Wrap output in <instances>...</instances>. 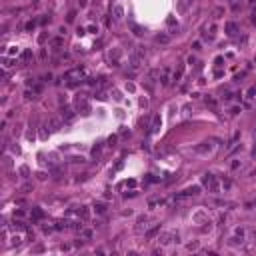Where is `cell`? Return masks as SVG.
<instances>
[{
	"instance_id": "17",
	"label": "cell",
	"mask_w": 256,
	"mask_h": 256,
	"mask_svg": "<svg viewBox=\"0 0 256 256\" xmlns=\"http://www.w3.org/2000/svg\"><path fill=\"white\" fill-rule=\"evenodd\" d=\"M94 208H96V212H98V214H104V212H106V206H104V204H94Z\"/></svg>"
},
{
	"instance_id": "31",
	"label": "cell",
	"mask_w": 256,
	"mask_h": 256,
	"mask_svg": "<svg viewBox=\"0 0 256 256\" xmlns=\"http://www.w3.org/2000/svg\"><path fill=\"white\" fill-rule=\"evenodd\" d=\"M72 228H74V230H82V224H80V222H74Z\"/></svg>"
},
{
	"instance_id": "34",
	"label": "cell",
	"mask_w": 256,
	"mask_h": 256,
	"mask_svg": "<svg viewBox=\"0 0 256 256\" xmlns=\"http://www.w3.org/2000/svg\"><path fill=\"white\" fill-rule=\"evenodd\" d=\"M74 16H76V12H70V14H68V22H72V20H74Z\"/></svg>"
},
{
	"instance_id": "6",
	"label": "cell",
	"mask_w": 256,
	"mask_h": 256,
	"mask_svg": "<svg viewBox=\"0 0 256 256\" xmlns=\"http://www.w3.org/2000/svg\"><path fill=\"white\" fill-rule=\"evenodd\" d=\"M160 126H162V120H160V116H154V120H152V126H150V134H156V132H160Z\"/></svg>"
},
{
	"instance_id": "9",
	"label": "cell",
	"mask_w": 256,
	"mask_h": 256,
	"mask_svg": "<svg viewBox=\"0 0 256 256\" xmlns=\"http://www.w3.org/2000/svg\"><path fill=\"white\" fill-rule=\"evenodd\" d=\"M146 222H148V218H146V216H140V218H138V224H136V232L146 230V226H148Z\"/></svg>"
},
{
	"instance_id": "7",
	"label": "cell",
	"mask_w": 256,
	"mask_h": 256,
	"mask_svg": "<svg viewBox=\"0 0 256 256\" xmlns=\"http://www.w3.org/2000/svg\"><path fill=\"white\" fill-rule=\"evenodd\" d=\"M48 128H50L52 132H58V130L62 128V122H60L58 118H50V120H48Z\"/></svg>"
},
{
	"instance_id": "1",
	"label": "cell",
	"mask_w": 256,
	"mask_h": 256,
	"mask_svg": "<svg viewBox=\"0 0 256 256\" xmlns=\"http://www.w3.org/2000/svg\"><path fill=\"white\" fill-rule=\"evenodd\" d=\"M202 182H204V186H208L210 192H218L220 190V184H218L216 176H212V174H204L202 176Z\"/></svg>"
},
{
	"instance_id": "32",
	"label": "cell",
	"mask_w": 256,
	"mask_h": 256,
	"mask_svg": "<svg viewBox=\"0 0 256 256\" xmlns=\"http://www.w3.org/2000/svg\"><path fill=\"white\" fill-rule=\"evenodd\" d=\"M198 248V242H192V244H188V250H196Z\"/></svg>"
},
{
	"instance_id": "4",
	"label": "cell",
	"mask_w": 256,
	"mask_h": 256,
	"mask_svg": "<svg viewBox=\"0 0 256 256\" xmlns=\"http://www.w3.org/2000/svg\"><path fill=\"white\" fill-rule=\"evenodd\" d=\"M200 194V186H190V188H186L184 192H180L176 198L180 200V198H186V196H198Z\"/></svg>"
},
{
	"instance_id": "35",
	"label": "cell",
	"mask_w": 256,
	"mask_h": 256,
	"mask_svg": "<svg viewBox=\"0 0 256 256\" xmlns=\"http://www.w3.org/2000/svg\"><path fill=\"white\" fill-rule=\"evenodd\" d=\"M20 174H24V176H26V174H28V168H26V166H22V168H20Z\"/></svg>"
},
{
	"instance_id": "13",
	"label": "cell",
	"mask_w": 256,
	"mask_h": 256,
	"mask_svg": "<svg viewBox=\"0 0 256 256\" xmlns=\"http://www.w3.org/2000/svg\"><path fill=\"white\" fill-rule=\"evenodd\" d=\"M156 42L158 44H168L170 42V34H158V36H156Z\"/></svg>"
},
{
	"instance_id": "30",
	"label": "cell",
	"mask_w": 256,
	"mask_h": 256,
	"mask_svg": "<svg viewBox=\"0 0 256 256\" xmlns=\"http://www.w3.org/2000/svg\"><path fill=\"white\" fill-rule=\"evenodd\" d=\"M28 190H32V184H24L22 186V192H28Z\"/></svg>"
},
{
	"instance_id": "33",
	"label": "cell",
	"mask_w": 256,
	"mask_h": 256,
	"mask_svg": "<svg viewBox=\"0 0 256 256\" xmlns=\"http://www.w3.org/2000/svg\"><path fill=\"white\" fill-rule=\"evenodd\" d=\"M30 56H32V54H30V50H26V52H24V54H22V58H24V60H28V58H30Z\"/></svg>"
},
{
	"instance_id": "12",
	"label": "cell",
	"mask_w": 256,
	"mask_h": 256,
	"mask_svg": "<svg viewBox=\"0 0 256 256\" xmlns=\"http://www.w3.org/2000/svg\"><path fill=\"white\" fill-rule=\"evenodd\" d=\"M62 118L64 120H72L74 118V110L72 108H62Z\"/></svg>"
},
{
	"instance_id": "23",
	"label": "cell",
	"mask_w": 256,
	"mask_h": 256,
	"mask_svg": "<svg viewBox=\"0 0 256 256\" xmlns=\"http://www.w3.org/2000/svg\"><path fill=\"white\" fill-rule=\"evenodd\" d=\"M206 104H208V106H216V100L210 98V96H206Z\"/></svg>"
},
{
	"instance_id": "29",
	"label": "cell",
	"mask_w": 256,
	"mask_h": 256,
	"mask_svg": "<svg viewBox=\"0 0 256 256\" xmlns=\"http://www.w3.org/2000/svg\"><path fill=\"white\" fill-rule=\"evenodd\" d=\"M108 144L114 146V144H116V136H110V138H108Z\"/></svg>"
},
{
	"instance_id": "22",
	"label": "cell",
	"mask_w": 256,
	"mask_h": 256,
	"mask_svg": "<svg viewBox=\"0 0 256 256\" xmlns=\"http://www.w3.org/2000/svg\"><path fill=\"white\" fill-rule=\"evenodd\" d=\"M112 98H114V100H122V96H120L118 90H112Z\"/></svg>"
},
{
	"instance_id": "25",
	"label": "cell",
	"mask_w": 256,
	"mask_h": 256,
	"mask_svg": "<svg viewBox=\"0 0 256 256\" xmlns=\"http://www.w3.org/2000/svg\"><path fill=\"white\" fill-rule=\"evenodd\" d=\"M222 186H224V190H230V186H232V182H230V180H224V182H222Z\"/></svg>"
},
{
	"instance_id": "24",
	"label": "cell",
	"mask_w": 256,
	"mask_h": 256,
	"mask_svg": "<svg viewBox=\"0 0 256 256\" xmlns=\"http://www.w3.org/2000/svg\"><path fill=\"white\" fill-rule=\"evenodd\" d=\"M230 168H232V170H238V168H240V162H238V160H234V162L230 164Z\"/></svg>"
},
{
	"instance_id": "18",
	"label": "cell",
	"mask_w": 256,
	"mask_h": 256,
	"mask_svg": "<svg viewBox=\"0 0 256 256\" xmlns=\"http://www.w3.org/2000/svg\"><path fill=\"white\" fill-rule=\"evenodd\" d=\"M148 76H150V80H154L156 76H160V70H156V68H154V70H150V72H148Z\"/></svg>"
},
{
	"instance_id": "20",
	"label": "cell",
	"mask_w": 256,
	"mask_h": 256,
	"mask_svg": "<svg viewBox=\"0 0 256 256\" xmlns=\"http://www.w3.org/2000/svg\"><path fill=\"white\" fill-rule=\"evenodd\" d=\"M100 150H102V146H100V144H96V146L92 148V156H96V154H100Z\"/></svg>"
},
{
	"instance_id": "5",
	"label": "cell",
	"mask_w": 256,
	"mask_h": 256,
	"mask_svg": "<svg viewBox=\"0 0 256 256\" xmlns=\"http://www.w3.org/2000/svg\"><path fill=\"white\" fill-rule=\"evenodd\" d=\"M194 150H196L198 154H208V152L212 150V144H210V142H202V144H198Z\"/></svg>"
},
{
	"instance_id": "27",
	"label": "cell",
	"mask_w": 256,
	"mask_h": 256,
	"mask_svg": "<svg viewBox=\"0 0 256 256\" xmlns=\"http://www.w3.org/2000/svg\"><path fill=\"white\" fill-rule=\"evenodd\" d=\"M52 44H54L56 48H58V46H62V38H54V40H52Z\"/></svg>"
},
{
	"instance_id": "28",
	"label": "cell",
	"mask_w": 256,
	"mask_h": 256,
	"mask_svg": "<svg viewBox=\"0 0 256 256\" xmlns=\"http://www.w3.org/2000/svg\"><path fill=\"white\" fill-rule=\"evenodd\" d=\"M140 106L146 108V106H148V100H146V98H140Z\"/></svg>"
},
{
	"instance_id": "21",
	"label": "cell",
	"mask_w": 256,
	"mask_h": 256,
	"mask_svg": "<svg viewBox=\"0 0 256 256\" xmlns=\"http://www.w3.org/2000/svg\"><path fill=\"white\" fill-rule=\"evenodd\" d=\"M44 214H42V210H40V208H34V218H36V220H38V218H42Z\"/></svg>"
},
{
	"instance_id": "26",
	"label": "cell",
	"mask_w": 256,
	"mask_h": 256,
	"mask_svg": "<svg viewBox=\"0 0 256 256\" xmlns=\"http://www.w3.org/2000/svg\"><path fill=\"white\" fill-rule=\"evenodd\" d=\"M22 228H24V224H22V222H16V220H14V230H22Z\"/></svg>"
},
{
	"instance_id": "19",
	"label": "cell",
	"mask_w": 256,
	"mask_h": 256,
	"mask_svg": "<svg viewBox=\"0 0 256 256\" xmlns=\"http://www.w3.org/2000/svg\"><path fill=\"white\" fill-rule=\"evenodd\" d=\"M246 94H248V98H254V96H256V86H250Z\"/></svg>"
},
{
	"instance_id": "14",
	"label": "cell",
	"mask_w": 256,
	"mask_h": 256,
	"mask_svg": "<svg viewBox=\"0 0 256 256\" xmlns=\"http://www.w3.org/2000/svg\"><path fill=\"white\" fill-rule=\"evenodd\" d=\"M130 28L134 30V34H136V36H142V34H144V30H142L138 24H130Z\"/></svg>"
},
{
	"instance_id": "11",
	"label": "cell",
	"mask_w": 256,
	"mask_h": 256,
	"mask_svg": "<svg viewBox=\"0 0 256 256\" xmlns=\"http://www.w3.org/2000/svg\"><path fill=\"white\" fill-rule=\"evenodd\" d=\"M160 80H162V86H168V84H170V70H168V68H164V70H162V78H160Z\"/></svg>"
},
{
	"instance_id": "15",
	"label": "cell",
	"mask_w": 256,
	"mask_h": 256,
	"mask_svg": "<svg viewBox=\"0 0 256 256\" xmlns=\"http://www.w3.org/2000/svg\"><path fill=\"white\" fill-rule=\"evenodd\" d=\"M122 14H124L122 6H114V16H116V18H122Z\"/></svg>"
},
{
	"instance_id": "10",
	"label": "cell",
	"mask_w": 256,
	"mask_h": 256,
	"mask_svg": "<svg viewBox=\"0 0 256 256\" xmlns=\"http://www.w3.org/2000/svg\"><path fill=\"white\" fill-rule=\"evenodd\" d=\"M236 30H238L236 22H228V24H226V34H228V36H234V34H236Z\"/></svg>"
},
{
	"instance_id": "2",
	"label": "cell",
	"mask_w": 256,
	"mask_h": 256,
	"mask_svg": "<svg viewBox=\"0 0 256 256\" xmlns=\"http://www.w3.org/2000/svg\"><path fill=\"white\" fill-rule=\"evenodd\" d=\"M158 242H160V244L178 242V234H174V232H160V234H158Z\"/></svg>"
},
{
	"instance_id": "3",
	"label": "cell",
	"mask_w": 256,
	"mask_h": 256,
	"mask_svg": "<svg viewBox=\"0 0 256 256\" xmlns=\"http://www.w3.org/2000/svg\"><path fill=\"white\" fill-rule=\"evenodd\" d=\"M74 104H76V110H80L82 114H88L90 112V104H88V100H86L84 96H78Z\"/></svg>"
},
{
	"instance_id": "16",
	"label": "cell",
	"mask_w": 256,
	"mask_h": 256,
	"mask_svg": "<svg viewBox=\"0 0 256 256\" xmlns=\"http://www.w3.org/2000/svg\"><path fill=\"white\" fill-rule=\"evenodd\" d=\"M80 216H82V220H88V216H90V210H88L86 206H82V210H80Z\"/></svg>"
},
{
	"instance_id": "8",
	"label": "cell",
	"mask_w": 256,
	"mask_h": 256,
	"mask_svg": "<svg viewBox=\"0 0 256 256\" xmlns=\"http://www.w3.org/2000/svg\"><path fill=\"white\" fill-rule=\"evenodd\" d=\"M160 234V224H156L154 228H150V230H146V238L148 240H152V238H156Z\"/></svg>"
}]
</instances>
